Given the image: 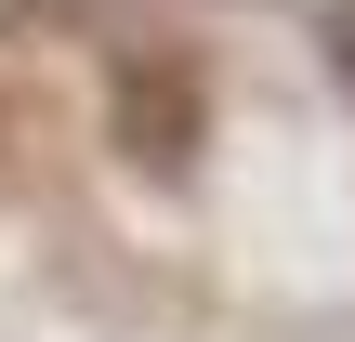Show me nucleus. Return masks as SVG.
Wrapping results in <instances>:
<instances>
[{"label": "nucleus", "instance_id": "obj_2", "mask_svg": "<svg viewBox=\"0 0 355 342\" xmlns=\"http://www.w3.org/2000/svg\"><path fill=\"white\" fill-rule=\"evenodd\" d=\"M316 40H329V79L355 92V0H329V13H316Z\"/></svg>", "mask_w": 355, "mask_h": 342}, {"label": "nucleus", "instance_id": "obj_1", "mask_svg": "<svg viewBox=\"0 0 355 342\" xmlns=\"http://www.w3.org/2000/svg\"><path fill=\"white\" fill-rule=\"evenodd\" d=\"M119 158H132V171H184V158H198V92H184L171 66H132V79H119Z\"/></svg>", "mask_w": 355, "mask_h": 342}]
</instances>
